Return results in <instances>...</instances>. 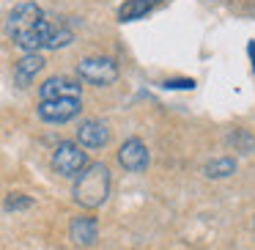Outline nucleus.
Wrapping results in <instances>:
<instances>
[{"label":"nucleus","instance_id":"nucleus-6","mask_svg":"<svg viewBox=\"0 0 255 250\" xmlns=\"http://www.w3.org/2000/svg\"><path fill=\"white\" fill-rule=\"evenodd\" d=\"M118 162H121V168L129 173H143L151 162V151L140 138H129V140H124L121 149H118Z\"/></svg>","mask_w":255,"mask_h":250},{"label":"nucleus","instance_id":"nucleus-11","mask_svg":"<svg viewBox=\"0 0 255 250\" xmlns=\"http://www.w3.org/2000/svg\"><path fill=\"white\" fill-rule=\"evenodd\" d=\"M44 69V55L41 52H25L17 63H14V80H17L19 88L33 83V77Z\"/></svg>","mask_w":255,"mask_h":250},{"label":"nucleus","instance_id":"nucleus-12","mask_svg":"<svg viewBox=\"0 0 255 250\" xmlns=\"http://www.w3.org/2000/svg\"><path fill=\"white\" fill-rule=\"evenodd\" d=\"M162 0H124V6L118 8V19L121 22H132V19H143L148 11H154Z\"/></svg>","mask_w":255,"mask_h":250},{"label":"nucleus","instance_id":"nucleus-16","mask_svg":"<svg viewBox=\"0 0 255 250\" xmlns=\"http://www.w3.org/2000/svg\"><path fill=\"white\" fill-rule=\"evenodd\" d=\"M195 80H165V88H192Z\"/></svg>","mask_w":255,"mask_h":250},{"label":"nucleus","instance_id":"nucleus-3","mask_svg":"<svg viewBox=\"0 0 255 250\" xmlns=\"http://www.w3.org/2000/svg\"><path fill=\"white\" fill-rule=\"evenodd\" d=\"M88 165V154L83 151V146L74 140H63L52 151V171L61 173L66 179H77L83 173V168Z\"/></svg>","mask_w":255,"mask_h":250},{"label":"nucleus","instance_id":"nucleus-15","mask_svg":"<svg viewBox=\"0 0 255 250\" xmlns=\"http://www.w3.org/2000/svg\"><path fill=\"white\" fill-rule=\"evenodd\" d=\"M231 143H239V151H244V154H247V151L255 146V140L250 138L247 129H236V132L231 135Z\"/></svg>","mask_w":255,"mask_h":250},{"label":"nucleus","instance_id":"nucleus-10","mask_svg":"<svg viewBox=\"0 0 255 250\" xmlns=\"http://www.w3.org/2000/svg\"><path fill=\"white\" fill-rule=\"evenodd\" d=\"M77 143L83 146V149H102V146L110 143V129H107V124L99 121V118H88V121H83L77 129Z\"/></svg>","mask_w":255,"mask_h":250},{"label":"nucleus","instance_id":"nucleus-9","mask_svg":"<svg viewBox=\"0 0 255 250\" xmlns=\"http://www.w3.org/2000/svg\"><path fill=\"white\" fill-rule=\"evenodd\" d=\"M69 237H72V242L77 248L96 245V239H99V223H96V217H91V215L72 217V223H69Z\"/></svg>","mask_w":255,"mask_h":250},{"label":"nucleus","instance_id":"nucleus-7","mask_svg":"<svg viewBox=\"0 0 255 250\" xmlns=\"http://www.w3.org/2000/svg\"><path fill=\"white\" fill-rule=\"evenodd\" d=\"M83 110V99H50L39 102V118L47 124H66L80 116Z\"/></svg>","mask_w":255,"mask_h":250},{"label":"nucleus","instance_id":"nucleus-4","mask_svg":"<svg viewBox=\"0 0 255 250\" xmlns=\"http://www.w3.org/2000/svg\"><path fill=\"white\" fill-rule=\"evenodd\" d=\"M77 77L88 85H113L118 80V63L107 55H94V58H83L77 63Z\"/></svg>","mask_w":255,"mask_h":250},{"label":"nucleus","instance_id":"nucleus-8","mask_svg":"<svg viewBox=\"0 0 255 250\" xmlns=\"http://www.w3.org/2000/svg\"><path fill=\"white\" fill-rule=\"evenodd\" d=\"M39 19H44V8L39 3H19V6L11 8V14L6 17V33L11 36H19L25 33L28 28H33Z\"/></svg>","mask_w":255,"mask_h":250},{"label":"nucleus","instance_id":"nucleus-17","mask_svg":"<svg viewBox=\"0 0 255 250\" xmlns=\"http://www.w3.org/2000/svg\"><path fill=\"white\" fill-rule=\"evenodd\" d=\"M247 52H250V58H253V69H255V44L250 41V47H247Z\"/></svg>","mask_w":255,"mask_h":250},{"label":"nucleus","instance_id":"nucleus-5","mask_svg":"<svg viewBox=\"0 0 255 250\" xmlns=\"http://www.w3.org/2000/svg\"><path fill=\"white\" fill-rule=\"evenodd\" d=\"M39 99L41 102H50V99H83V85H80V80L55 74V77H47L44 83L39 85Z\"/></svg>","mask_w":255,"mask_h":250},{"label":"nucleus","instance_id":"nucleus-2","mask_svg":"<svg viewBox=\"0 0 255 250\" xmlns=\"http://www.w3.org/2000/svg\"><path fill=\"white\" fill-rule=\"evenodd\" d=\"M110 168L105 162H88L77 179H74V201L85 209H96L110 195Z\"/></svg>","mask_w":255,"mask_h":250},{"label":"nucleus","instance_id":"nucleus-14","mask_svg":"<svg viewBox=\"0 0 255 250\" xmlns=\"http://www.w3.org/2000/svg\"><path fill=\"white\" fill-rule=\"evenodd\" d=\"M3 206H6V212H22V209H30V206H33V198L25 195V193H11V195H6Z\"/></svg>","mask_w":255,"mask_h":250},{"label":"nucleus","instance_id":"nucleus-13","mask_svg":"<svg viewBox=\"0 0 255 250\" xmlns=\"http://www.w3.org/2000/svg\"><path fill=\"white\" fill-rule=\"evenodd\" d=\"M203 173L209 179H228L231 173H236V160L233 157H217V160L203 165Z\"/></svg>","mask_w":255,"mask_h":250},{"label":"nucleus","instance_id":"nucleus-1","mask_svg":"<svg viewBox=\"0 0 255 250\" xmlns=\"http://www.w3.org/2000/svg\"><path fill=\"white\" fill-rule=\"evenodd\" d=\"M74 33L72 28H66L63 22H52V19H39L33 28H28L25 33L14 36V44L25 52H41V50H61V47L72 44Z\"/></svg>","mask_w":255,"mask_h":250}]
</instances>
